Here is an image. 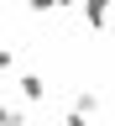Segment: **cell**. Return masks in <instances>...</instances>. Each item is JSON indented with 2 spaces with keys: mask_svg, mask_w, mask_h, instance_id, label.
I'll use <instances>...</instances> for the list:
<instances>
[{
  "mask_svg": "<svg viewBox=\"0 0 115 126\" xmlns=\"http://www.w3.org/2000/svg\"><path fill=\"white\" fill-rule=\"evenodd\" d=\"M94 110H100V94H94V89H78V94H73V116H84V121H89Z\"/></svg>",
  "mask_w": 115,
  "mask_h": 126,
  "instance_id": "obj_2",
  "label": "cell"
},
{
  "mask_svg": "<svg viewBox=\"0 0 115 126\" xmlns=\"http://www.w3.org/2000/svg\"><path fill=\"white\" fill-rule=\"evenodd\" d=\"M110 5H115V0H78V11H84L89 32H105V26H110Z\"/></svg>",
  "mask_w": 115,
  "mask_h": 126,
  "instance_id": "obj_1",
  "label": "cell"
},
{
  "mask_svg": "<svg viewBox=\"0 0 115 126\" xmlns=\"http://www.w3.org/2000/svg\"><path fill=\"white\" fill-rule=\"evenodd\" d=\"M63 126H89V121H84V116H68V121H63Z\"/></svg>",
  "mask_w": 115,
  "mask_h": 126,
  "instance_id": "obj_4",
  "label": "cell"
},
{
  "mask_svg": "<svg viewBox=\"0 0 115 126\" xmlns=\"http://www.w3.org/2000/svg\"><path fill=\"white\" fill-rule=\"evenodd\" d=\"M21 94H26V100H42V94H47V79L42 74H26L21 79Z\"/></svg>",
  "mask_w": 115,
  "mask_h": 126,
  "instance_id": "obj_3",
  "label": "cell"
},
{
  "mask_svg": "<svg viewBox=\"0 0 115 126\" xmlns=\"http://www.w3.org/2000/svg\"><path fill=\"white\" fill-rule=\"evenodd\" d=\"M110 32H115V21H110Z\"/></svg>",
  "mask_w": 115,
  "mask_h": 126,
  "instance_id": "obj_5",
  "label": "cell"
}]
</instances>
